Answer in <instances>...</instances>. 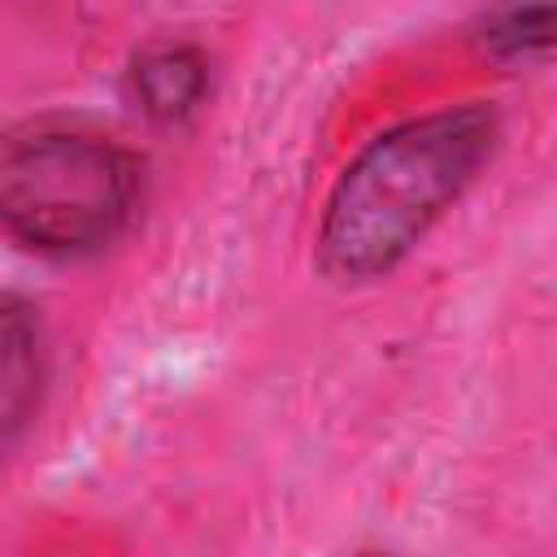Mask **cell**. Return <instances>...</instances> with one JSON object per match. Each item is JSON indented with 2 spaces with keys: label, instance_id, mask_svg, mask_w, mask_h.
<instances>
[{
  "label": "cell",
  "instance_id": "obj_1",
  "mask_svg": "<svg viewBox=\"0 0 557 557\" xmlns=\"http://www.w3.org/2000/svg\"><path fill=\"white\" fill-rule=\"evenodd\" d=\"M500 144L483 100L444 104L379 131L331 183L318 218V270L335 283L392 274L461 200Z\"/></svg>",
  "mask_w": 557,
  "mask_h": 557
},
{
  "label": "cell",
  "instance_id": "obj_2",
  "mask_svg": "<svg viewBox=\"0 0 557 557\" xmlns=\"http://www.w3.org/2000/svg\"><path fill=\"white\" fill-rule=\"evenodd\" d=\"M139 157L87 122L39 117L0 148V218L9 239L74 261L122 239L139 209Z\"/></svg>",
  "mask_w": 557,
  "mask_h": 557
},
{
  "label": "cell",
  "instance_id": "obj_3",
  "mask_svg": "<svg viewBox=\"0 0 557 557\" xmlns=\"http://www.w3.org/2000/svg\"><path fill=\"white\" fill-rule=\"evenodd\" d=\"M122 87L148 122H187L209 96V57L187 39H152L126 61Z\"/></svg>",
  "mask_w": 557,
  "mask_h": 557
},
{
  "label": "cell",
  "instance_id": "obj_4",
  "mask_svg": "<svg viewBox=\"0 0 557 557\" xmlns=\"http://www.w3.org/2000/svg\"><path fill=\"white\" fill-rule=\"evenodd\" d=\"M44 379H48V348H44L35 305L9 292L0 305V426H4V444H17V435L39 413Z\"/></svg>",
  "mask_w": 557,
  "mask_h": 557
},
{
  "label": "cell",
  "instance_id": "obj_5",
  "mask_svg": "<svg viewBox=\"0 0 557 557\" xmlns=\"http://www.w3.org/2000/svg\"><path fill=\"white\" fill-rule=\"evenodd\" d=\"M492 57L527 61L557 52V4H531V9H496L479 22L474 35Z\"/></svg>",
  "mask_w": 557,
  "mask_h": 557
},
{
  "label": "cell",
  "instance_id": "obj_6",
  "mask_svg": "<svg viewBox=\"0 0 557 557\" xmlns=\"http://www.w3.org/2000/svg\"><path fill=\"white\" fill-rule=\"evenodd\" d=\"M366 557H379V553H366Z\"/></svg>",
  "mask_w": 557,
  "mask_h": 557
}]
</instances>
